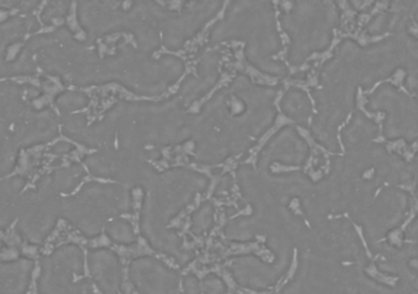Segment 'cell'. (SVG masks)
I'll return each mask as SVG.
<instances>
[{
  "label": "cell",
  "instance_id": "6da1fadb",
  "mask_svg": "<svg viewBox=\"0 0 418 294\" xmlns=\"http://www.w3.org/2000/svg\"><path fill=\"white\" fill-rule=\"evenodd\" d=\"M245 42L242 43V46L240 48H235V63H230V64H227V68H235V70H240L245 72V74H248L250 77H251V80L253 82H256V84H263V85H271V86H275L277 85V82H279V79L277 77H269V75H265V74H261V71L256 70L254 66L250 65L248 61H245V53H243V47H245Z\"/></svg>",
  "mask_w": 418,
  "mask_h": 294
},
{
  "label": "cell",
  "instance_id": "3957f363",
  "mask_svg": "<svg viewBox=\"0 0 418 294\" xmlns=\"http://www.w3.org/2000/svg\"><path fill=\"white\" fill-rule=\"evenodd\" d=\"M405 75H406V71L403 70V69H398V70L394 72L393 77H389V79H385V80H382V82H378L377 84H376V85H374V86L369 90V91L364 92V95H372L373 92L376 91L378 87L380 86V85L385 84V82H390V84H393V85H395V86L398 87L401 91L405 92V93L408 95V96H413V95H411V93H410V92H408V90L403 87V82Z\"/></svg>",
  "mask_w": 418,
  "mask_h": 294
},
{
  "label": "cell",
  "instance_id": "7a4b0ae2",
  "mask_svg": "<svg viewBox=\"0 0 418 294\" xmlns=\"http://www.w3.org/2000/svg\"><path fill=\"white\" fill-rule=\"evenodd\" d=\"M284 93H285V91L279 92L277 98H276L275 106L277 107L279 114H277V118H276L275 125L271 127L270 130L266 132L264 137H261V140H259V142H258V145H256L254 148H251V150H250L249 158H248V160H245V162H243V164H245V163H250V164H251V166L256 169V160H258V153H261V148L264 147V145H265L266 142H268V140H269V139H270V137H272V135H274V134H275V132H277L280 127H284V125H286V124H293V121L290 119V118L286 117L285 114H284L282 111H281L280 101L281 98H282V96H284Z\"/></svg>",
  "mask_w": 418,
  "mask_h": 294
},
{
  "label": "cell",
  "instance_id": "277c9868",
  "mask_svg": "<svg viewBox=\"0 0 418 294\" xmlns=\"http://www.w3.org/2000/svg\"><path fill=\"white\" fill-rule=\"evenodd\" d=\"M363 95H364V92H363L362 87H358V108H359L369 119H372L374 122H377L378 124H382V121H384V117H385V113L368 112L367 109H366V105L368 103V100L366 97H363Z\"/></svg>",
  "mask_w": 418,
  "mask_h": 294
}]
</instances>
